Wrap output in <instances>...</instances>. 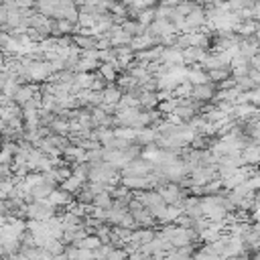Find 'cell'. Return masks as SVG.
I'll return each instance as SVG.
<instances>
[{
    "label": "cell",
    "mask_w": 260,
    "mask_h": 260,
    "mask_svg": "<svg viewBox=\"0 0 260 260\" xmlns=\"http://www.w3.org/2000/svg\"><path fill=\"white\" fill-rule=\"evenodd\" d=\"M57 215V209L47 201H32L26 205V219H32V221H47L51 217Z\"/></svg>",
    "instance_id": "obj_1"
},
{
    "label": "cell",
    "mask_w": 260,
    "mask_h": 260,
    "mask_svg": "<svg viewBox=\"0 0 260 260\" xmlns=\"http://www.w3.org/2000/svg\"><path fill=\"white\" fill-rule=\"evenodd\" d=\"M120 185L126 187L128 191H150V181H148V175L142 177V175H120Z\"/></svg>",
    "instance_id": "obj_2"
},
{
    "label": "cell",
    "mask_w": 260,
    "mask_h": 260,
    "mask_svg": "<svg viewBox=\"0 0 260 260\" xmlns=\"http://www.w3.org/2000/svg\"><path fill=\"white\" fill-rule=\"evenodd\" d=\"M215 91H217L215 83H209V81H207V83H201V85H193L189 98H193V100H197V102H201V104H207V102L211 104Z\"/></svg>",
    "instance_id": "obj_3"
},
{
    "label": "cell",
    "mask_w": 260,
    "mask_h": 260,
    "mask_svg": "<svg viewBox=\"0 0 260 260\" xmlns=\"http://www.w3.org/2000/svg\"><path fill=\"white\" fill-rule=\"evenodd\" d=\"M37 93H39V83H24L18 87L16 95L12 98V104L18 108H24L32 100V95H37Z\"/></svg>",
    "instance_id": "obj_4"
},
{
    "label": "cell",
    "mask_w": 260,
    "mask_h": 260,
    "mask_svg": "<svg viewBox=\"0 0 260 260\" xmlns=\"http://www.w3.org/2000/svg\"><path fill=\"white\" fill-rule=\"evenodd\" d=\"M130 215H132V221H134L136 228H150V230H156V225H158L156 219L148 213L146 207H142V209H138V211H132Z\"/></svg>",
    "instance_id": "obj_5"
},
{
    "label": "cell",
    "mask_w": 260,
    "mask_h": 260,
    "mask_svg": "<svg viewBox=\"0 0 260 260\" xmlns=\"http://www.w3.org/2000/svg\"><path fill=\"white\" fill-rule=\"evenodd\" d=\"M205 51H201V49H193V47H189V49H185V51H181V57H183V65L185 67H193V65H201V61L205 59Z\"/></svg>",
    "instance_id": "obj_6"
},
{
    "label": "cell",
    "mask_w": 260,
    "mask_h": 260,
    "mask_svg": "<svg viewBox=\"0 0 260 260\" xmlns=\"http://www.w3.org/2000/svg\"><path fill=\"white\" fill-rule=\"evenodd\" d=\"M158 63H165V65H183L181 51L175 49V47H162V53H160Z\"/></svg>",
    "instance_id": "obj_7"
},
{
    "label": "cell",
    "mask_w": 260,
    "mask_h": 260,
    "mask_svg": "<svg viewBox=\"0 0 260 260\" xmlns=\"http://www.w3.org/2000/svg\"><path fill=\"white\" fill-rule=\"evenodd\" d=\"M47 201H49L55 209H61V207H65V205H69V203L73 201V195H69V193H65V191H61V189L57 187L55 191H51V195L47 197Z\"/></svg>",
    "instance_id": "obj_8"
},
{
    "label": "cell",
    "mask_w": 260,
    "mask_h": 260,
    "mask_svg": "<svg viewBox=\"0 0 260 260\" xmlns=\"http://www.w3.org/2000/svg\"><path fill=\"white\" fill-rule=\"evenodd\" d=\"M120 98H122V91L114 85V83H108L106 87H104V91H102V104H106V106H118V102H120Z\"/></svg>",
    "instance_id": "obj_9"
},
{
    "label": "cell",
    "mask_w": 260,
    "mask_h": 260,
    "mask_svg": "<svg viewBox=\"0 0 260 260\" xmlns=\"http://www.w3.org/2000/svg\"><path fill=\"white\" fill-rule=\"evenodd\" d=\"M240 158L248 167H258V160H260V148H258V144L246 146L244 150H240Z\"/></svg>",
    "instance_id": "obj_10"
},
{
    "label": "cell",
    "mask_w": 260,
    "mask_h": 260,
    "mask_svg": "<svg viewBox=\"0 0 260 260\" xmlns=\"http://www.w3.org/2000/svg\"><path fill=\"white\" fill-rule=\"evenodd\" d=\"M154 236H156V230H150V228H136V230H132V236H130L128 242H136L138 246H142V244H148Z\"/></svg>",
    "instance_id": "obj_11"
},
{
    "label": "cell",
    "mask_w": 260,
    "mask_h": 260,
    "mask_svg": "<svg viewBox=\"0 0 260 260\" xmlns=\"http://www.w3.org/2000/svg\"><path fill=\"white\" fill-rule=\"evenodd\" d=\"M138 106H140L142 112L156 110V106H158L156 91H140V95H138Z\"/></svg>",
    "instance_id": "obj_12"
},
{
    "label": "cell",
    "mask_w": 260,
    "mask_h": 260,
    "mask_svg": "<svg viewBox=\"0 0 260 260\" xmlns=\"http://www.w3.org/2000/svg\"><path fill=\"white\" fill-rule=\"evenodd\" d=\"M122 93H128V91H132V89H136L138 87V81L132 77V75H128V73H120L118 77H116V83H114Z\"/></svg>",
    "instance_id": "obj_13"
},
{
    "label": "cell",
    "mask_w": 260,
    "mask_h": 260,
    "mask_svg": "<svg viewBox=\"0 0 260 260\" xmlns=\"http://www.w3.org/2000/svg\"><path fill=\"white\" fill-rule=\"evenodd\" d=\"M187 83H191V85L207 83V73L201 69V65H193V67H189V71H187Z\"/></svg>",
    "instance_id": "obj_14"
},
{
    "label": "cell",
    "mask_w": 260,
    "mask_h": 260,
    "mask_svg": "<svg viewBox=\"0 0 260 260\" xmlns=\"http://www.w3.org/2000/svg\"><path fill=\"white\" fill-rule=\"evenodd\" d=\"M98 75H100L106 83H116V77H118V73H116V69L112 67V63H100Z\"/></svg>",
    "instance_id": "obj_15"
},
{
    "label": "cell",
    "mask_w": 260,
    "mask_h": 260,
    "mask_svg": "<svg viewBox=\"0 0 260 260\" xmlns=\"http://www.w3.org/2000/svg\"><path fill=\"white\" fill-rule=\"evenodd\" d=\"M81 187H83V181H81V179H77V177H73V175H71L69 179H65V181L59 185V189H61V191H65V193H69V195H75Z\"/></svg>",
    "instance_id": "obj_16"
},
{
    "label": "cell",
    "mask_w": 260,
    "mask_h": 260,
    "mask_svg": "<svg viewBox=\"0 0 260 260\" xmlns=\"http://www.w3.org/2000/svg\"><path fill=\"white\" fill-rule=\"evenodd\" d=\"M41 250L47 252V254H51V256H61V254L65 252V246H63L59 240H51V238H47V242L41 246Z\"/></svg>",
    "instance_id": "obj_17"
},
{
    "label": "cell",
    "mask_w": 260,
    "mask_h": 260,
    "mask_svg": "<svg viewBox=\"0 0 260 260\" xmlns=\"http://www.w3.org/2000/svg\"><path fill=\"white\" fill-rule=\"evenodd\" d=\"M93 236L100 240V244H112V225H108V223H100Z\"/></svg>",
    "instance_id": "obj_18"
},
{
    "label": "cell",
    "mask_w": 260,
    "mask_h": 260,
    "mask_svg": "<svg viewBox=\"0 0 260 260\" xmlns=\"http://www.w3.org/2000/svg\"><path fill=\"white\" fill-rule=\"evenodd\" d=\"M177 106H179V100H177V98H171V100H167V102H158L156 110H158L160 116L165 118V116H171V114L177 110Z\"/></svg>",
    "instance_id": "obj_19"
},
{
    "label": "cell",
    "mask_w": 260,
    "mask_h": 260,
    "mask_svg": "<svg viewBox=\"0 0 260 260\" xmlns=\"http://www.w3.org/2000/svg\"><path fill=\"white\" fill-rule=\"evenodd\" d=\"M205 73H207V81L215 83V85L230 77V69H211V71H205Z\"/></svg>",
    "instance_id": "obj_20"
},
{
    "label": "cell",
    "mask_w": 260,
    "mask_h": 260,
    "mask_svg": "<svg viewBox=\"0 0 260 260\" xmlns=\"http://www.w3.org/2000/svg\"><path fill=\"white\" fill-rule=\"evenodd\" d=\"M49 130H51L53 134H57V136H67V134H69V122H65V120H59V118H55V120L51 122Z\"/></svg>",
    "instance_id": "obj_21"
},
{
    "label": "cell",
    "mask_w": 260,
    "mask_h": 260,
    "mask_svg": "<svg viewBox=\"0 0 260 260\" xmlns=\"http://www.w3.org/2000/svg\"><path fill=\"white\" fill-rule=\"evenodd\" d=\"M98 246H102V244H100V240H98L95 236H85L83 240H79V242L75 244V248H79V250H89V252H93Z\"/></svg>",
    "instance_id": "obj_22"
},
{
    "label": "cell",
    "mask_w": 260,
    "mask_h": 260,
    "mask_svg": "<svg viewBox=\"0 0 260 260\" xmlns=\"http://www.w3.org/2000/svg\"><path fill=\"white\" fill-rule=\"evenodd\" d=\"M73 201H75V203H79V205H85V207H87V205H91V203H93V195H91L87 189H83V187H81V189L73 195Z\"/></svg>",
    "instance_id": "obj_23"
},
{
    "label": "cell",
    "mask_w": 260,
    "mask_h": 260,
    "mask_svg": "<svg viewBox=\"0 0 260 260\" xmlns=\"http://www.w3.org/2000/svg\"><path fill=\"white\" fill-rule=\"evenodd\" d=\"M18 87H20L18 79H10V81H6V85L2 87L0 95H4V98H8V100H12V98L16 95V91H18Z\"/></svg>",
    "instance_id": "obj_24"
},
{
    "label": "cell",
    "mask_w": 260,
    "mask_h": 260,
    "mask_svg": "<svg viewBox=\"0 0 260 260\" xmlns=\"http://www.w3.org/2000/svg\"><path fill=\"white\" fill-rule=\"evenodd\" d=\"M102 160H104V148H102V146L85 152V162H87L89 167H91V165H98V162H102Z\"/></svg>",
    "instance_id": "obj_25"
},
{
    "label": "cell",
    "mask_w": 260,
    "mask_h": 260,
    "mask_svg": "<svg viewBox=\"0 0 260 260\" xmlns=\"http://www.w3.org/2000/svg\"><path fill=\"white\" fill-rule=\"evenodd\" d=\"M112 250H114L112 244H102V246H98V248L91 252V258H93V260H108V256H110Z\"/></svg>",
    "instance_id": "obj_26"
},
{
    "label": "cell",
    "mask_w": 260,
    "mask_h": 260,
    "mask_svg": "<svg viewBox=\"0 0 260 260\" xmlns=\"http://www.w3.org/2000/svg\"><path fill=\"white\" fill-rule=\"evenodd\" d=\"M136 22H138V24H142V26H150V24L154 22V8H148V10L138 12Z\"/></svg>",
    "instance_id": "obj_27"
},
{
    "label": "cell",
    "mask_w": 260,
    "mask_h": 260,
    "mask_svg": "<svg viewBox=\"0 0 260 260\" xmlns=\"http://www.w3.org/2000/svg\"><path fill=\"white\" fill-rule=\"evenodd\" d=\"M114 201H112V197L108 195V193H100V195H95L93 197V207H98V209H110V205H112Z\"/></svg>",
    "instance_id": "obj_28"
},
{
    "label": "cell",
    "mask_w": 260,
    "mask_h": 260,
    "mask_svg": "<svg viewBox=\"0 0 260 260\" xmlns=\"http://www.w3.org/2000/svg\"><path fill=\"white\" fill-rule=\"evenodd\" d=\"M93 24H95V18L91 14L79 12V16H77V26L79 28H93Z\"/></svg>",
    "instance_id": "obj_29"
},
{
    "label": "cell",
    "mask_w": 260,
    "mask_h": 260,
    "mask_svg": "<svg viewBox=\"0 0 260 260\" xmlns=\"http://www.w3.org/2000/svg\"><path fill=\"white\" fill-rule=\"evenodd\" d=\"M246 187H248V191H252V193H256L258 191V185H260V175H254V177H250V179H246V183H244Z\"/></svg>",
    "instance_id": "obj_30"
},
{
    "label": "cell",
    "mask_w": 260,
    "mask_h": 260,
    "mask_svg": "<svg viewBox=\"0 0 260 260\" xmlns=\"http://www.w3.org/2000/svg\"><path fill=\"white\" fill-rule=\"evenodd\" d=\"M108 260H126V252L122 248H114L108 256Z\"/></svg>",
    "instance_id": "obj_31"
},
{
    "label": "cell",
    "mask_w": 260,
    "mask_h": 260,
    "mask_svg": "<svg viewBox=\"0 0 260 260\" xmlns=\"http://www.w3.org/2000/svg\"><path fill=\"white\" fill-rule=\"evenodd\" d=\"M4 223H6V219H4V217H0V234H2V228H4Z\"/></svg>",
    "instance_id": "obj_32"
},
{
    "label": "cell",
    "mask_w": 260,
    "mask_h": 260,
    "mask_svg": "<svg viewBox=\"0 0 260 260\" xmlns=\"http://www.w3.org/2000/svg\"><path fill=\"white\" fill-rule=\"evenodd\" d=\"M0 162H2V152H0Z\"/></svg>",
    "instance_id": "obj_33"
},
{
    "label": "cell",
    "mask_w": 260,
    "mask_h": 260,
    "mask_svg": "<svg viewBox=\"0 0 260 260\" xmlns=\"http://www.w3.org/2000/svg\"><path fill=\"white\" fill-rule=\"evenodd\" d=\"M0 244H2V238H0Z\"/></svg>",
    "instance_id": "obj_34"
}]
</instances>
